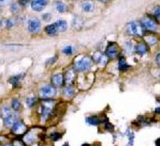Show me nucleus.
Returning a JSON list of instances; mask_svg holds the SVG:
<instances>
[{
  "label": "nucleus",
  "mask_w": 160,
  "mask_h": 146,
  "mask_svg": "<svg viewBox=\"0 0 160 146\" xmlns=\"http://www.w3.org/2000/svg\"><path fill=\"white\" fill-rule=\"evenodd\" d=\"M156 112H158V113H160V107H158L156 109Z\"/></svg>",
  "instance_id": "obj_33"
},
{
  "label": "nucleus",
  "mask_w": 160,
  "mask_h": 146,
  "mask_svg": "<svg viewBox=\"0 0 160 146\" xmlns=\"http://www.w3.org/2000/svg\"><path fill=\"white\" fill-rule=\"evenodd\" d=\"M56 9L59 12H61V13L64 12L66 9V6L63 2H57V4H56Z\"/></svg>",
  "instance_id": "obj_24"
},
{
  "label": "nucleus",
  "mask_w": 160,
  "mask_h": 146,
  "mask_svg": "<svg viewBox=\"0 0 160 146\" xmlns=\"http://www.w3.org/2000/svg\"><path fill=\"white\" fill-rule=\"evenodd\" d=\"M156 62H157L158 65L160 67V53L157 56V57H156Z\"/></svg>",
  "instance_id": "obj_31"
},
{
  "label": "nucleus",
  "mask_w": 160,
  "mask_h": 146,
  "mask_svg": "<svg viewBox=\"0 0 160 146\" xmlns=\"http://www.w3.org/2000/svg\"><path fill=\"white\" fill-rule=\"evenodd\" d=\"M52 139H53L54 140H58V139H59L60 135H59V134H58V133H54V134L52 135Z\"/></svg>",
  "instance_id": "obj_30"
},
{
  "label": "nucleus",
  "mask_w": 160,
  "mask_h": 146,
  "mask_svg": "<svg viewBox=\"0 0 160 146\" xmlns=\"http://www.w3.org/2000/svg\"><path fill=\"white\" fill-rule=\"evenodd\" d=\"M136 51L139 55L144 54L147 51V47L146 44L142 42L138 44L136 46Z\"/></svg>",
  "instance_id": "obj_17"
},
{
  "label": "nucleus",
  "mask_w": 160,
  "mask_h": 146,
  "mask_svg": "<svg viewBox=\"0 0 160 146\" xmlns=\"http://www.w3.org/2000/svg\"><path fill=\"white\" fill-rule=\"evenodd\" d=\"M52 82L54 86L61 87L63 84V76L61 74L58 73L54 75L52 77Z\"/></svg>",
  "instance_id": "obj_11"
},
{
  "label": "nucleus",
  "mask_w": 160,
  "mask_h": 146,
  "mask_svg": "<svg viewBox=\"0 0 160 146\" xmlns=\"http://www.w3.org/2000/svg\"><path fill=\"white\" fill-rule=\"evenodd\" d=\"M48 0H32L31 2V7L35 11H41L46 7Z\"/></svg>",
  "instance_id": "obj_6"
},
{
  "label": "nucleus",
  "mask_w": 160,
  "mask_h": 146,
  "mask_svg": "<svg viewBox=\"0 0 160 146\" xmlns=\"http://www.w3.org/2000/svg\"><path fill=\"white\" fill-rule=\"evenodd\" d=\"M106 54L107 57L110 58H114L118 56V50L114 43H110L107 46L106 49Z\"/></svg>",
  "instance_id": "obj_8"
},
{
  "label": "nucleus",
  "mask_w": 160,
  "mask_h": 146,
  "mask_svg": "<svg viewBox=\"0 0 160 146\" xmlns=\"http://www.w3.org/2000/svg\"><path fill=\"white\" fill-rule=\"evenodd\" d=\"M15 146H24L23 144L20 142H16L15 143Z\"/></svg>",
  "instance_id": "obj_32"
},
{
  "label": "nucleus",
  "mask_w": 160,
  "mask_h": 146,
  "mask_svg": "<svg viewBox=\"0 0 160 146\" xmlns=\"http://www.w3.org/2000/svg\"><path fill=\"white\" fill-rule=\"evenodd\" d=\"M8 0H0V2L1 3H3V2H7Z\"/></svg>",
  "instance_id": "obj_34"
},
{
  "label": "nucleus",
  "mask_w": 160,
  "mask_h": 146,
  "mask_svg": "<svg viewBox=\"0 0 160 146\" xmlns=\"http://www.w3.org/2000/svg\"><path fill=\"white\" fill-rule=\"evenodd\" d=\"M58 32H64L68 28V24L66 21L64 20H58L54 22Z\"/></svg>",
  "instance_id": "obj_13"
},
{
  "label": "nucleus",
  "mask_w": 160,
  "mask_h": 146,
  "mask_svg": "<svg viewBox=\"0 0 160 146\" xmlns=\"http://www.w3.org/2000/svg\"><path fill=\"white\" fill-rule=\"evenodd\" d=\"M56 89L52 85H45L40 89L39 91V96L41 99H49L55 96Z\"/></svg>",
  "instance_id": "obj_1"
},
{
  "label": "nucleus",
  "mask_w": 160,
  "mask_h": 146,
  "mask_svg": "<svg viewBox=\"0 0 160 146\" xmlns=\"http://www.w3.org/2000/svg\"><path fill=\"white\" fill-rule=\"evenodd\" d=\"M11 107L14 110H18L21 107V103L17 99H14L11 102Z\"/></svg>",
  "instance_id": "obj_23"
},
{
  "label": "nucleus",
  "mask_w": 160,
  "mask_h": 146,
  "mask_svg": "<svg viewBox=\"0 0 160 146\" xmlns=\"http://www.w3.org/2000/svg\"><path fill=\"white\" fill-rule=\"evenodd\" d=\"M36 138V135L33 132H29L28 133L25 137H24V141L28 144H31L32 142H34Z\"/></svg>",
  "instance_id": "obj_21"
},
{
  "label": "nucleus",
  "mask_w": 160,
  "mask_h": 146,
  "mask_svg": "<svg viewBox=\"0 0 160 146\" xmlns=\"http://www.w3.org/2000/svg\"><path fill=\"white\" fill-rule=\"evenodd\" d=\"M153 12L155 17L160 21V7L159 6L155 7L153 10Z\"/></svg>",
  "instance_id": "obj_27"
},
{
  "label": "nucleus",
  "mask_w": 160,
  "mask_h": 146,
  "mask_svg": "<svg viewBox=\"0 0 160 146\" xmlns=\"http://www.w3.org/2000/svg\"><path fill=\"white\" fill-rule=\"evenodd\" d=\"M98 1H101V2H107L108 0H98Z\"/></svg>",
  "instance_id": "obj_35"
},
{
  "label": "nucleus",
  "mask_w": 160,
  "mask_h": 146,
  "mask_svg": "<svg viewBox=\"0 0 160 146\" xmlns=\"http://www.w3.org/2000/svg\"><path fill=\"white\" fill-rule=\"evenodd\" d=\"M74 76H75V74L74 72L73 71H69L68 72H67L66 76H65V81L67 84H71L72 82L74 80Z\"/></svg>",
  "instance_id": "obj_18"
},
{
  "label": "nucleus",
  "mask_w": 160,
  "mask_h": 146,
  "mask_svg": "<svg viewBox=\"0 0 160 146\" xmlns=\"http://www.w3.org/2000/svg\"><path fill=\"white\" fill-rule=\"evenodd\" d=\"M21 79V75H16L13 76L10 79L9 82L13 85V86H17L19 83Z\"/></svg>",
  "instance_id": "obj_22"
},
{
  "label": "nucleus",
  "mask_w": 160,
  "mask_h": 146,
  "mask_svg": "<svg viewBox=\"0 0 160 146\" xmlns=\"http://www.w3.org/2000/svg\"><path fill=\"white\" fill-rule=\"evenodd\" d=\"M82 146H91V145L89 144H84L82 145Z\"/></svg>",
  "instance_id": "obj_36"
},
{
  "label": "nucleus",
  "mask_w": 160,
  "mask_h": 146,
  "mask_svg": "<svg viewBox=\"0 0 160 146\" xmlns=\"http://www.w3.org/2000/svg\"><path fill=\"white\" fill-rule=\"evenodd\" d=\"M53 104L51 102H44L41 107V119L43 120H46L52 111Z\"/></svg>",
  "instance_id": "obj_5"
},
{
  "label": "nucleus",
  "mask_w": 160,
  "mask_h": 146,
  "mask_svg": "<svg viewBox=\"0 0 160 146\" xmlns=\"http://www.w3.org/2000/svg\"><path fill=\"white\" fill-rule=\"evenodd\" d=\"M74 90L72 89V88H71L70 87H66L64 90V95L66 97H71L74 95Z\"/></svg>",
  "instance_id": "obj_25"
},
{
  "label": "nucleus",
  "mask_w": 160,
  "mask_h": 146,
  "mask_svg": "<svg viewBox=\"0 0 160 146\" xmlns=\"http://www.w3.org/2000/svg\"><path fill=\"white\" fill-rule=\"evenodd\" d=\"M12 112L11 110V109L8 106H3L0 109V115L1 117L4 119L12 114Z\"/></svg>",
  "instance_id": "obj_16"
},
{
  "label": "nucleus",
  "mask_w": 160,
  "mask_h": 146,
  "mask_svg": "<svg viewBox=\"0 0 160 146\" xmlns=\"http://www.w3.org/2000/svg\"><path fill=\"white\" fill-rule=\"evenodd\" d=\"M12 131L17 134H20L26 130V126L21 122H16L12 126Z\"/></svg>",
  "instance_id": "obj_10"
},
{
  "label": "nucleus",
  "mask_w": 160,
  "mask_h": 146,
  "mask_svg": "<svg viewBox=\"0 0 160 146\" xmlns=\"http://www.w3.org/2000/svg\"><path fill=\"white\" fill-rule=\"evenodd\" d=\"M34 102H35V99L33 97H30L27 99V104L29 106H31L32 105H33Z\"/></svg>",
  "instance_id": "obj_28"
},
{
  "label": "nucleus",
  "mask_w": 160,
  "mask_h": 146,
  "mask_svg": "<svg viewBox=\"0 0 160 146\" xmlns=\"http://www.w3.org/2000/svg\"><path fill=\"white\" fill-rule=\"evenodd\" d=\"M4 146H12V145H10V144H6V145H5Z\"/></svg>",
  "instance_id": "obj_37"
},
{
  "label": "nucleus",
  "mask_w": 160,
  "mask_h": 146,
  "mask_svg": "<svg viewBox=\"0 0 160 146\" xmlns=\"http://www.w3.org/2000/svg\"><path fill=\"white\" fill-rule=\"evenodd\" d=\"M82 7L86 12H91L94 9V5L90 1H85L82 4Z\"/></svg>",
  "instance_id": "obj_19"
},
{
  "label": "nucleus",
  "mask_w": 160,
  "mask_h": 146,
  "mask_svg": "<svg viewBox=\"0 0 160 146\" xmlns=\"http://www.w3.org/2000/svg\"><path fill=\"white\" fill-rule=\"evenodd\" d=\"M129 67V66L126 64L124 57H121L119 60V69L121 71H125L127 70Z\"/></svg>",
  "instance_id": "obj_20"
},
{
  "label": "nucleus",
  "mask_w": 160,
  "mask_h": 146,
  "mask_svg": "<svg viewBox=\"0 0 160 146\" xmlns=\"http://www.w3.org/2000/svg\"><path fill=\"white\" fill-rule=\"evenodd\" d=\"M127 32L131 35L140 36L142 34L141 26L136 22H129L127 25Z\"/></svg>",
  "instance_id": "obj_3"
},
{
  "label": "nucleus",
  "mask_w": 160,
  "mask_h": 146,
  "mask_svg": "<svg viewBox=\"0 0 160 146\" xmlns=\"http://www.w3.org/2000/svg\"><path fill=\"white\" fill-rule=\"evenodd\" d=\"M142 26L146 29L151 31H155L158 29L157 24L149 18H144L142 20Z\"/></svg>",
  "instance_id": "obj_7"
},
{
  "label": "nucleus",
  "mask_w": 160,
  "mask_h": 146,
  "mask_svg": "<svg viewBox=\"0 0 160 146\" xmlns=\"http://www.w3.org/2000/svg\"><path fill=\"white\" fill-rule=\"evenodd\" d=\"M86 122L91 125H98L100 124L101 120L98 116L92 115L86 118Z\"/></svg>",
  "instance_id": "obj_15"
},
{
  "label": "nucleus",
  "mask_w": 160,
  "mask_h": 146,
  "mask_svg": "<svg viewBox=\"0 0 160 146\" xmlns=\"http://www.w3.org/2000/svg\"><path fill=\"white\" fill-rule=\"evenodd\" d=\"M93 59H94V61L98 64H101V65H104L107 62V57L99 52H96L94 56H93Z\"/></svg>",
  "instance_id": "obj_9"
},
{
  "label": "nucleus",
  "mask_w": 160,
  "mask_h": 146,
  "mask_svg": "<svg viewBox=\"0 0 160 146\" xmlns=\"http://www.w3.org/2000/svg\"><path fill=\"white\" fill-rule=\"evenodd\" d=\"M72 47L71 46H68L62 49V52L66 55H71L72 53Z\"/></svg>",
  "instance_id": "obj_26"
},
{
  "label": "nucleus",
  "mask_w": 160,
  "mask_h": 146,
  "mask_svg": "<svg viewBox=\"0 0 160 146\" xmlns=\"http://www.w3.org/2000/svg\"><path fill=\"white\" fill-rule=\"evenodd\" d=\"M92 61L90 58L88 57H84L76 62L74 64V69L78 71H85L91 67Z\"/></svg>",
  "instance_id": "obj_2"
},
{
  "label": "nucleus",
  "mask_w": 160,
  "mask_h": 146,
  "mask_svg": "<svg viewBox=\"0 0 160 146\" xmlns=\"http://www.w3.org/2000/svg\"><path fill=\"white\" fill-rule=\"evenodd\" d=\"M44 31L49 35H54L57 32H58V31L55 23H52L51 24L48 25L44 28Z\"/></svg>",
  "instance_id": "obj_14"
},
{
  "label": "nucleus",
  "mask_w": 160,
  "mask_h": 146,
  "mask_svg": "<svg viewBox=\"0 0 160 146\" xmlns=\"http://www.w3.org/2000/svg\"><path fill=\"white\" fill-rule=\"evenodd\" d=\"M148 42L150 44H155L157 42V40L155 38H154V37H151V38H149L148 39Z\"/></svg>",
  "instance_id": "obj_29"
},
{
  "label": "nucleus",
  "mask_w": 160,
  "mask_h": 146,
  "mask_svg": "<svg viewBox=\"0 0 160 146\" xmlns=\"http://www.w3.org/2000/svg\"><path fill=\"white\" fill-rule=\"evenodd\" d=\"M16 119H17L16 115L12 113L6 118L4 119V124L7 127H11L16 122Z\"/></svg>",
  "instance_id": "obj_12"
},
{
  "label": "nucleus",
  "mask_w": 160,
  "mask_h": 146,
  "mask_svg": "<svg viewBox=\"0 0 160 146\" xmlns=\"http://www.w3.org/2000/svg\"><path fill=\"white\" fill-rule=\"evenodd\" d=\"M41 28V22L36 17L31 18L28 22V31L32 33L38 32Z\"/></svg>",
  "instance_id": "obj_4"
}]
</instances>
